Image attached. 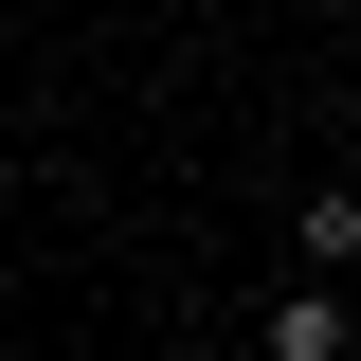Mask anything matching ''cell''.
Instances as JSON below:
<instances>
[{
  "label": "cell",
  "instance_id": "obj_1",
  "mask_svg": "<svg viewBox=\"0 0 361 361\" xmlns=\"http://www.w3.org/2000/svg\"><path fill=\"white\" fill-rule=\"evenodd\" d=\"M253 343H271V361H361V307L307 271V289H271V307H253Z\"/></svg>",
  "mask_w": 361,
  "mask_h": 361
},
{
  "label": "cell",
  "instance_id": "obj_2",
  "mask_svg": "<svg viewBox=\"0 0 361 361\" xmlns=\"http://www.w3.org/2000/svg\"><path fill=\"white\" fill-rule=\"evenodd\" d=\"M289 235H307V271L343 289V271H361V180H307V199H289Z\"/></svg>",
  "mask_w": 361,
  "mask_h": 361
}]
</instances>
